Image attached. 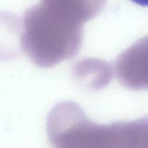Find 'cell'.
Here are the masks:
<instances>
[{
	"mask_svg": "<svg viewBox=\"0 0 148 148\" xmlns=\"http://www.w3.org/2000/svg\"><path fill=\"white\" fill-rule=\"evenodd\" d=\"M113 75L111 65L106 61L86 58L78 61L72 69L77 83L90 90H99L110 82Z\"/></svg>",
	"mask_w": 148,
	"mask_h": 148,
	"instance_id": "cell-3",
	"label": "cell"
},
{
	"mask_svg": "<svg viewBox=\"0 0 148 148\" xmlns=\"http://www.w3.org/2000/svg\"><path fill=\"white\" fill-rule=\"evenodd\" d=\"M97 0H49L25 13L21 46L35 65L49 68L68 60L82 46L83 25L103 9Z\"/></svg>",
	"mask_w": 148,
	"mask_h": 148,
	"instance_id": "cell-1",
	"label": "cell"
},
{
	"mask_svg": "<svg viewBox=\"0 0 148 148\" xmlns=\"http://www.w3.org/2000/svg\"><path fill=\"white\" fill-rule=\"evenodd\" d=\"M114 72L126 88L148 90V36L124 51L116 59Z\"/></svg>",
	"mask_w": 148,
	"mask_h": 148,
	"instance_id": "cell-2",
	"label": "cell"
}]
</instances>
